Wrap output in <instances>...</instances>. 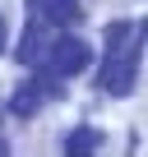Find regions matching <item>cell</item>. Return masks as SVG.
I'll return each mask as SVG.
<instances>
[{
    "label": "cell",
    "mask_w": 148,
    "mask_h": 157,
    "mask_svg": "<svg viewBox=\"0 0 148 157\" xmlns=\"http://www.w3.org/2000/svg\"><path fill=\"white\" fill-rule=\"evenodd\" d=\"M46 65H51L56 74L74 78V74H84V69L93 65V46H88L84 37L65 33V37H56V42H51V51H46Z\"/></svg>",
    "instance_id": "1"
},
{
    "label": "cell",
    "mask_w": 148,
    "mask_h": 157,
    "mask_svg": "<svg viewBox=\"0 0 148 157\" xmlns=\"http://www.w3.org/2000/svg\"><path fill=\"white\" fill-rule=\"evenodd\" d=\"M42 19L60 23V28H74V23H84V5L79 0H42Z\"/></svg>",
    "instance_id": "2"
},
{
    "label": "cell",
    "mask_w": 148,
    "mask_h": 157,
    "mask_svg": "<svg viewBox=\"0 0 148 157\" xmlns=\"http://www.w3.org/2000/svg\"><path fill=\"white\" fill-rule=\"evenodd\" d=\"M42 28H46V19H33V23H28V33H23L19 46H14V60H23V65H37V60H42Z\"/></svg>",
    "instance_id": "3"
},
{
    "label": "cell",
    "mask_w": 148,
    "mask_h": 157,
    "mask_svg": "<svg viewBox=\"0 0 148 157\" xmlns=\"http://www.w3.org/2000/svg\"><path fill=\"white\" fill-rule=\"evenodd\" d=\"M97 148H102V129H93V125H79L65 139V152L69 157H84V152H97Z\"/></svg>",
    "instance_id": "4"
},
{
    "label": "cell",
    "mask_w": 148,
    "mask_h": 157,
    "mask_svg": "<svg viewBox=\"0 0 148 157\" xmlns=\"http://www.w3.org/2000/svg\"><path fill=\"white\" fill-rule=\"evenodd\" d=\"M37 102H42V88H37V83H19L14 97H10V111H14V116H33Z\"/></svg>",
    "instance_id": "5"
},
{
    "label": "cell",
    "mask_w": 148,
    "mask_h": 157,
    "mask_svg": "<svg viewBox=\"0 0 148 157\" xmlns=\"http://www.w3.org/2000/svg\"><path fill=\"white\" fill-rule=\"evenodd\" d=\"M60 78H65V74H56V69H51V74H37L33 83L42 88V97H65V93H60Z\"/></svg>",
    "instance_id": "6"
},
{
    "label": "cell",
    "mask_w": 148,
    "mask_h": 157,
    "mask_svg": "<svg viewBox=\"0 0 148 157\" xmlns=\"http://www.w3.org/2000/svg\"><path fill=\"white\" fill-rule=\"evenodd\" d=\"M10 51V28H5V10H0V56Z\"/></svg>",
    "instance_id": "7"
},
{
    "label": "cell",
    "mask_w": 148,
    "mask_h": 157,
    "mask_svg": "<svg viewBox=\"0 0 148 157\" xmlns=\"http://www.w3.org/2000/svg\"><path fill=\"white\" fill-rule=\"evenodd\" d=\"M5 152H10V143H5V134H0V157H5Z\"/></svg>",
    "instance_id": "8"
}]
</instances>
